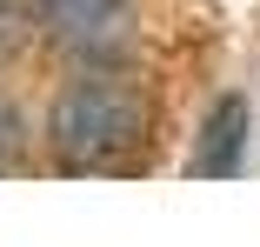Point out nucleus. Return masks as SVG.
<instances>
[{
  "label": "nucleus",
  "mask_w": 260,
  "mask_h": 247,
  "mask_svg": "<svg viewBox=\"0 0 260 247\" xmlns=\"http://www.w3.org/2000/svg\"><path fill=\"white\" fill-rule=\"evenodd\" d=\"M153 134V107L147 94L120 74H87L74 80L60 101H54V120H47V140L67 174H114V167H134L140 147Z\"/></svg>",
  "instance_id": "obj_1"
},
{
  "label": "nucleus",
  "mask_w": 260,
  "mask_h": 247,
  "mask_svg": "<svg viewBox=\"0 0 260 247\" xmlns=\"http://www.w3.org/2000/svg\"><path fill=\"white\" fill-rule=\"evenodd\" d=\"M34 27L74 60H120L134 47V0H34Z\"/></svg>",
  "instance_id": "obj_2"
},
{
  "label": "nucleus",
  "mask_w": 260,
  "mask_h": 247,
  "mask_svg": "<svg viewBox=\"0 0 260 247\" xmlns=\"http://www.w3.org/2000/svg\"><path fill=\"white\" fill-rule=\"evenodd\" d=\"M240 161H247V101H240V94H220L214 114H207V127H200L193 174L227 180V174H240Z\"/></svg>",
  "instance_id": "obj_3"
},
{
  "label": "nucleus",
  "mask_w": 260,
  "mask_h": 247,
  "mask_svg": "<svg viewBox=\"0 0 260 247\" xmlns=\"http://www.w3.org/2000/svg\"><path fill=\"white\" fill-rule=\"evenodd\" d=\"M20 114L7 107V101H0V174H7V167H20Z\"/></svg>",
  "instance_id": "obj_4"
},
{
  "label": "nucleus",
  "mask_w": 260,
  "mask_h": 247,
  "mask_svg": "<svg viewBox=\"0 0 260 247\" xmlns=\"http://www.w3.org/2000/svg\"><path fill=\"white\" fill-rule=\"evenodd\" d=\"M20 34H27V7L20 0H0V60L20 47Z\"/></svg>",
  "instance_id": "obj_5"
}]
</instances>
